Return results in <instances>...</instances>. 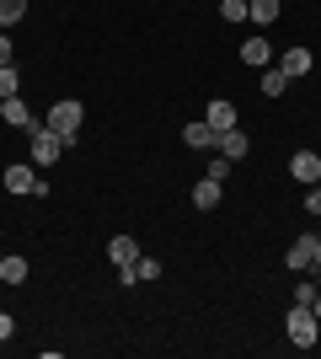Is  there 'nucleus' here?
Segmentation results:
<instances>
[{
  "mask_svg": "<svg viewBox=\"0 0 321 359\" xmlns=\"http://www.w3.org/2000/svg\"><path fill=\"white\" fill-rule=\"evenodd\" d=\"M284 332H290L294 348H316L321 344V316L311 311V306H290V316H284Z\"/></svg>",
  "mask_w": 321,
  "mask_h": 359,
  "instance_id": "nucleus-1",
  "label": "nucleus"
},
{
  "mask_svg": "<svg viewBox=\"0 0 321 359\" xmlns=\"http://www.w3.org/2000/svg\"><path fill=\"white\" fill-rule=\"evenodd\" d=\"M43 123L64 140V145H76V140H80V123H86V107H80V102H54Z\"/></svg>",
  "mask_w": 321,
  "mask_h": 359,
  "instance_id": "nucleus-2",
  "label": "nucleus"
},
{
  "mask_svg": "<svg viewBox=\"0 0 321 359\" xmlns=\"http://www.w3.org/2000/svg\"><path fill=\"white\" fill-rule=\"evenodd\" d=\"M27 135H32V161H38V166H54V161L64 156V140L54 135L48 123H32Z\"/></svg>",
  "mask_w": 321,
  "mask_h": 359,
  "instance_id": "nucleus-3",
  "label": "nucleus"
},
{
  "mask_svg": "<svg viewBox=\"0 0 321 359\" xmlns=\"http://www.w3.org/2000/svg\"><path fill=\"white\" fill-rule=\"evenodd\" d=\"M273 65H278V70H284V75L294 81V75H311V70H316V54H311L306 43H290V48H284V54H278Z\"/></svg>",
  "mask_w": 321,
  "mask_h": 359,
  "instance_id": "nucleus-4",
  "label": "nucleus"
},
{
  "mask_svg": "<svg viewBox=\"0 0 321 359\" xmlns=\"http://www.w3.org/2000/svg\"><path fill=\"white\" fill-rule=\"evenodd\" d=\"M290 177L294 182H321V150H294V161H290Z\"/></svg>",
  "mask_w": 321,
  "mask_h": 359,
  "instance_id": "nucleus-5",
  "label": "nucleus"
},
{
  "mask_svg": "<svg viewBox=\"0 0 321 359\" xmlns=\"http://www.w3.org/2000/svg\"><path fill=\"white\" fill-rule=\"evenodd\" d=\"M118 279H123V285H155V279H161V257L139 252V263H134V269H118Z\"/></svg>",
  "mask_w": 321,
  "mask_h": 359,
  "instance_id": "nucleus-6",
  "label": "nucleus"
},
{
  "mask_svg": "<svg viewBox=\"0 0 321 359\" xmlns=\"http://www.w3.org/2000/svg\"><path fill=\"white\" fill-rule=\"evenodd\" d=\"M107 257H113V269H134L139 263V241L134 236H113L107 241Z\"/></svg>",
  "mask_w": 321,
  "mask_h": 359,
  "instance_id": "nucleus-7",
  "label": "nucleus"
},
{
  "mask_svg": "<svg viewBox=\"0 0 321 359\" xmlns=\"http://www.w3.org/2000/svg\"><path fill=\"white\" fill-rule=\"evenodd\" d=\"M204 123H209V129H220V135H225V129H236V102L214 97V102L204 107Z\"/></svg>",
  "mask_w": 321,
  "mask_h": 359,
  "instance_id": "nucleus-8",
  "label": "nucleus"
},
{
  "mask_svg": "<svg viewBox=\"0 0 321 359\" xmlns=\"http://www.w3.org/2000/svg\"><path fill=\"white\" fill-rule=\"evenodd\" d=\"M241 65L268 70V65H273V43H268V38H246V43H241Z\"/></svg>",
  "mask_w": 321,
  "mask_h": 359,
  "instance_id": "nucleus-9",
  "label": "nucleus"
},
{
  "mask_svg": "<svg viewBox=\"0 0 321 359\" xmlns=\"http://www.w3.org/2000/svg\"><path fill=\"white\" fill-rule=\"evenodd\" d=\"M183 145L187 150H214V145H220V129H209V123H187V129H183Z\"/></svg>",
  "mask_w": 321,
  "mask_h": 359,
  "instance_id": "nucleus-10",
  "label": "nucleus"
},
{
  "mask_svg": "<svg viewBox=\"0 0 321 359\" xmlns=\"http://www.w3.org/2000/svg\"><path fill=\"white\" fill-rule=\"evenodd\" d=\"M0 118L11 123V129H32V107L22 97H0Z\"/></svg>",
  "mask_w": 321,
  "mask_h": 359,
  "instance_id": "nucleus-11",
  "label": "nucleus"
},
{
  "mask_svg": "<svg viewBox=\"0 0 321 359\" xmlns=\"http://www.w3.org/2000/svg\"><path fill=\"white\" fill-rule=\"evenodd\" d=\"M220 198H225V182H214V177H204L199 188H193V210H220Z\"/></svg>",
  "mask_w": 321,
  "mask_h": 359,
  "instance_id": "nucleus-12",
  "label": "nucleus"
},
{
  "mask_svg": "<svg viewBox=\"0 0 321 359\" xmlns=\"http://www.w3.org/2000/svg\"><path fill=\"white\" fill-rule=\"evenodd\" d=\"M316 236H321V231H311V236L290 241V257H284V263H290L294 273H306V269H311V252H316Z\"/></svg>",
  "mask_w": 321,
  "mask_h": 359,
  "instance_id": "nucleus-13",
  "label": "nucleus"
},
{
  "mask_svg": "<svg viewBox=\"0 0 321 359\" xmlns=\"http://www.w3.org/2000/svg\"><path fill=\"white\" fill-rule=\"evenodd\" d=\"M214 150H220V156H230V161H246V150H252V140H246V129H225Z\"/></svg>",
  "mask_w": 321,
  "mask_h": 359,
  "instance_id": "nucleus-14",
  "label": "nucleus"
},
{
  "mask_svg": "<svg viewBox=\"0 0 321 359\" xmlns=\"http://www.w3.org/2000/svg\"><path fill=\"white\" fill-rule=\"evenodd\" d=\"M6 188H11V194H32V188H38V177H32V166H27V161L6 166Z\"/></svg>",
  "mask_w": 321,
  "mask_h": 359,
  "instance_id": "nucleus-15",
  "label": "nucleus"
},
{
  "mask_svg": "<svg viewBox=\"0 0 321 359\" xmlns=\"http://www.w3.org/2000/svg\"><path fill=\"white\" fill-rule=\"evenodd\" d=\"M32 263L27 257H0V285H27Z\"/></svg>",
  "mask_w": 321,
  "mask_h": 359,
  "instance_id": "nucleus-16",
  "label": "nucleus"
},
{
  "mask_svg": "<svg viewBox=\"0 0 321 359\" xmlns=\"http://www.w3.org/2000/svg\"><path fill=\"white\" fill-rule=\"evenodd\" d=\"M278 11H284L278 0H246V16H252L257 27H273V22H278Z\"/></svg>",
  "mask_w": 321,
  "mask_h": 359,
  "instance_id": "nucleus-17",
  "label": "nucleus"
},
{
  "mask_svg": "<svg viewBox=\"0 0 321 359\" xmlns=\"http://www.w3.org/2000/svg\"><path fill=\"white\" fill-rule=\"evenodd\" d=\"M284 91H290V75L278 70V65H268L262 70V97H284Z\"/></svg>",
  "mask_w": 321,
  "mask_h": 359,
  "instance_id": "nucleus-18",
  "label": "nucleus"
},
{
  "mask_svg": "<svg viewBox=\"0 0 321 359\" xmlns=\"http://www.w3.org/2000/svg\"><path fill=\"white\" fill-rule=\"evenodd\" d=\"M27 16V0H0V27H16Z\"/></svg>",
  "mask_w": 321,
  "mask_h": 359,
  "instance_id": "nucleus-19",
  "label": "nucleus"
},
{
  "mask_svg": "<svg viewBox=\"0 0 321 359\" xmlns=\"http://www.w3.org/2000/svg\"><path fill=\"white\" fill-rule=\"evenodd\" d=\"M22 91V75H16V65H0V97H16Z\"/></svg>",
  "mask_w": 321,
  "mask_h": 359,
  "instance_id": "nucleus-20",
  "label": "nucleus"
},
{
  "mask_svg": "<svg viewBox=\"0 0 321 359\" xmlns=\"http://www.w3.org/2000/svg\"><path fill=\"white\" fill-rule=\"evenodd\" d=\"M230 172H236V161H230V156H214V161H209V172H204V177H214V182H225Z\"/></svg>",
  "mask_w": 321,
  "mask_h": 359,
  "instance_id": "nucleus-21",
  "label": "nucleus"
},
{
  "mask_svg": "<svg viewBox=\"0 0 321 359\" xmlns=\"http://www.w3.org/2000/svg\"><path fill=\"white\" fill-rule=\"evenodd\" d=\"M220 16L225 22H246V0H220Z\"/></svg>",
  "mask_w": 321,
  "mask_h": 359,
  "instance_id": "nucleus-22",
  "label": "nucleus"
},
{
  "mask_svg": "<svg viewBox=\"0 0 321 359\" xmlns=\"http://www.w3.org/2000/svg\"><path fill=\"white\" fill-rule=\"evenodd\" d=\"M311 300H316V279H311V285H300V290H294V300H290V306H311Z\"/></svg>",
  "mask_w": 321,
  "mask_h": 359,
  "instance_id": "nucleus-23",
  "label": "nucleus"
},
{
  "mask_svg": "<svg viewBox=\"0 0 321 359\" xmlns=\"http://www.w3.org/2000/svg\"><path fill=\"white\" fill-rule=\"evenodd\" d=\"M11 332H16V316H11V311H0V344H6Z\"/></svg>",
  "mask_w": 321,
  "mask_h": 359,
  "instance_id": "nucleus-24",
  "label": "nucleus"
},
{
  "mask_svg": "<svg viewBox=\"0 0 321 359\" xmlns=\"http://www.w3.org/2000/svg\"><path fill=\"white\" fill-rule=\"evenodd\" d=\"M0 65H11V38L0 32Z\"/></svg>",
  "mask_w": 321,
  "mask_h": 359,
  "instance_id": "nucleus-25",
  "label": "nucleus"
},
{
  "mask_svg": "<svg viewBox=\"0 0 321 359\" xmlns=\"http://www.w3.org/2000/svg\"><path fill=\"white\" fill-rule=\"evenodd\" d=\"M311 269H321V236H316V252H311Z\"/></svg>",
  "mask_w": 321,
  "mask_h": 359,
  "instance_id": "nucleus-26",
  "label": "nucleus"
},
{
  "mask_svg": "<svg viewBox=\"0 0 321 359\" xmlns=\"http://www.w3.org/2000/svg\"><path fill=\"white\" fill-rule=\"evenodd\" d=\"M311 311H316V316H321V290H316V300H311Z\"/></svg>",
  "mask_w": 321,
  "mask_h": 359,
  "instance_id": "nucleus-27",
  "label": "nucleus"
},
{
  "mask_svg": "<svg viewBox=\"0 0 321 359\" xmlns=\"http://www.w3.org/2000/svg\"><path fill=\"white\" fill-rule=\"evenodd\" d=\"M316 290H321V273H316Z\"/></svg>",
  "mask_w": 321,
  "mask_h": 359,
  "instance_id": "nucleus-28",
  "label": "nucleus"
},
{
  "mask_svg": "<svg viewBox=\"0 0 321 359\" xmlns=\"http://www.w3.org/2000/svg\"><path fill=\"white\" fill-rule=\"evenodd\" d=\"M316 220H321V215H316Z\"/></svg>",
  "mask_w": 321,
  "mask_h": 359,
  "instance_id": "nucleus-29",
  "label": "nucleus"
}]
</instances>
